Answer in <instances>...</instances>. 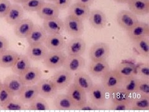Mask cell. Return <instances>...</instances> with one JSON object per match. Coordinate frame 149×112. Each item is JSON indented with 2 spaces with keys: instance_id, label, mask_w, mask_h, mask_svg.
I'll return each mask as SVG.
<instances>
[{
  "instance_id": "44dd1931",
  "label": "cell",
  "mask_w": 149,
  "mask_h": 112,
  "mask_svg": "<svg viewBox=\"0 0 149 112\" xmlns=\"http://www.w3.org/2000/svg\"><path fill=\"white\" fill-rule=\"evenodd\" d=\"M60 11V9L54 3L48 2L45 3L37 13L42 20H47L58 17Z\"/></svg>"
},
{
  "instance_id": "6da1fadb",
  "label": "cell",
  "mask_w": 149,
  "mask_h": 112,
  "mask_svg": "<svg viewBox=\"0 0 149 112\" xmlns=\"http://www.w3.org/2000/svg\"><path fill=\"white\" fill-rule=\"evenodd\" d=\"M64 30L73 37H80L84 32L85 26L83 21L72 15H68L65 19Z\"/></svg>"
},
{
  "instance_id": "e0dca14e",
  "label": "cell",
  "mask_w": 149,
  "mask_h": 112,
  "mask_svg": "<svg viewBox=\"0 0 149 112\" xmlns=\"http://www.w3.org/2000/svg\"><path fill=\"white\" fill-rule=\"evenodd\" d=\"M49 52V49L43 44L29 45L27 49L26 55L34 61L42 60Z\"/></svg>"
},
{
  "instance_id": "2e32d148",
  "label": "cell",
  "mask_w": 149,
  "mask_h": 112,
  "mask_svg": "<svg viewBox=\"0 0 149 112\" xmlns=\"http://www.w3.org/2000/svg\"><path fill=\"white\" fill-rule=\"evenodd\" d=\"M90 93V100L97 106H103L106 101V91L100 84L93 85Z\"/></svg>"
},
{
  "instance_id": "4fadbf2b",
  "label": "cell",
  "mask_w": 149,
  "mask_h": 112,
  "mask_svg": "<svg viewBox=\"0 0 149 112\" xmlns=\"http://www.w3.org/2000/svg\"><path fill=\"white\" fill-rule=\"evenodd\" d=\"M127 32L129 39L134 42L143 37H149V25L148 23L139 21Z\"/></svg>"
},
{
  "instance_id": "f35d334b",
  "label": "cell",
  "mask_w": 149,
  "mask_h": 112,
  "mask_svg": "<svg viewBox=\"0 0 149 112\" xmlns=\"http://www.w3.org/2000/svg\"><path fill=\"white\" fill-rule=\"evenodd\" d=\"M136 94L149 97V79H139Z\"/></svg>"
},
{
  "instance_id": "d6986e66",
  "label": "cell",
  "mask_w": 149,
  "mask_h": 112,
  "mask_svg": "<svg viewBox=\"0 0 149 112\" xmlns=\"http://www.w3.org/2000/svg\"><path fill=\"white\" fill-rule=\"evenodd\" d=\"M34 24L30 19L23 18L22 20L15 25L14 32L16 36L19 38L26 39L33 29Z\"/></svg>"
},
{
  "instance_id": "816d5d0a",
  "label": "cell",
  "mask_w": 149,
  "mask_h": 112,
  "mask_svg": "<svg viewBox=\"0 0 149 112\" xmlns=\"http://www.w3.org/2000/svg\"><path fill=\"white\" fill-rule=\"evenodd\" d=\"M3 85V82H1V79H0V87H1V85Z\"/></svg>"
},
{
  "instance_id": "9a60e30c",
  "label": "cell",
  "mask_w": 149,
  "mask_h": 112,
  "mask_svg": "<svg viewBox=\"0 0 149 112\" xmlns=\"http://www.w3.org/2000/svg\"><path fill=\"white\" fill-rule=\"evenodd\" d=\"M44 44L49 50H63L66 41L61 34H47Z\"/></svg>"
},
{
  "instance_id": "8d00e7d4",
  "label": "cell",
  "mask_w": 149,
  "mask_h": 112,
  "mask_svg": "<svg viewBox=\"0 0 149 112\" xmlns=\"http://www.w3.org/2000/svg\"><path fill=\"white\" fill-rule=\"evenodd\" d=\"M45 0H27L22 4L24 10L27 12H37L45 3Z\"/></svg>"
},
{
  "instance_id": "ac0fdd59",
  "label": "cell",
  "mask_w": 149,
  "mask_h": 112,
  "mask_svg": "<svg viewBox=\"0 0 149 112\" xmlns=\"http://www.w3.org/2000/svg\"><path fill=\"white\" fill-rule=\"evenodd\" d=\"M47 34L42 26L35 25L30 34L26 37L29 45H36L44 44Z\"/></svg>"
},
{
  "instance_id": "83f0119b",
  "label": "cell",
  "mask_w": 149,
  "mask_h": 112,
  "mask_svg": "<svg viewBox=\"0 0 149 112\" xmlns=\"http://www.w3.org/2000/svg\"><path fill=\"white\" fill-rule=\"evenodd\" d=\"M54 105L57 110H72L77 109L76 106L67 94H58L54 99Z\"/></svg>"
},
{
  "instance_id": "e575fe53",
  "label": "cell",
  "mask_w": 149,
  "mask_h": 112,
  "mask_svg": "<svg viewBox=\"0 0 149 112\" xmlns=\"http://www.w3.org/2000/svg\"><path fill=\"white\" fill-rule=\"evenodd\" d=\"M123 78H126L129 76L135 74V67L129 63H121L117 65L114 69Z\"/></svg>"
},
{
  "instance_id": "f6af8a7d",
  "label": "cell",
  "mask_w": 149,
  "mask_h": 112,
  "mask_svg": "<svg viewBox=\"0 0 149 112\" xmlns=\"http://www.w3.org/2000/svg\"><path fill=\"white\" fill-rule=\"evenodd\" d=\"M72 1V0H55L54 3L60 10H64L71 5Z\"/></svg>"
},
{
  "instance_id": "484cf974",
  "label": "cell",
  "mask_w": 149,
  "mask_h": 112,
  "mask_svg": "<svg viewBox=\"0 0 149 112\" xmlns=\"http://www.w3.org/2000/svg\"><path fill=\"white\" fill-rule=\"evenodd\" d=\"M31 67V60L26 55L19 54L15 64L11 67L13 72L21 76Z\"/></svg>"
},
{
  "instance_id": "c3c4849f",
  "label": "cell",
  "mask_w": 149,
  "mask_h": 112,
  "mask_svg": "<svg viewBox=\"0 0 149 112\" xmlns=\"http://www.w3.org/2000/svg\"><path fill=\"white\" fill-rule=\"evenodd\" d=\"M10 1H12L13 3H16V4H23L25 2H26L27 0H9Z\"/></svg>"
},
{
  "instance_id": "60d3db41",
  "label": "cell",
  "mask_w": 149,
  "mask_h": 112,
  "mask_svg": "<svg viewBox=\"0 0 149 112\" xmlns=\"http://www.w3.org/2000/svg\"><path fill=\"white\" fill-rule=\"evenodd\" d=\"M137 75L141 78L149 79V65L148 63H143L137 68Z\"/></svg>"
},
{
  "instance_id": "7c38bea8",
  "label": "cell",
  "mask_w": 149,
  "mask_h": 112,
  "mask_svg": "<svg viewBox=\"0 0 149 112\" xmlns=\"http://www.w3.org/2000/svg\"><path fill=\"white\" fill-rule=\"evenodd\" d=\"M24 15V10L22 6L19 4L13 3L4 19L8 24L15 26L22 20Z\"/></svg>"
},
{
  "instance_id": "836d02e7",
  "label": "cell",
  "mask_w": 149,
  "mask_h": 112,
  "mask_svg": "<svg viewBox=\"0 0 149 112\" xmlns=\"http://www.w3.org/2000/svg\"><path fill=\"white\" fill-rule=\"evenodd\" d=\"M149 37H146L133 42L135 48L142 57L148 58L149 57Z\"/></svg>"
},
{
  "instance_id": "8992f818",
  "label": "cell",
  "mask_w": 149,
  "mask_h": 112,
  "mask_svg": "<svg viewBox=\"0 0 149 112\" xmlns=\"http://www.w3.org/2000/svg\"><path fill=\"white\" fill-rule=\"evenodd\" d=\"M110 54V48L105 43H97L93 44L90 50L91 61H101L108 58Z\"/></svg>"
},
{
  "instance_id": "7402d4cb",
  "label": "cell",
  "mask_w": 149,
  "mask_h": 112,
  "mask_svg": "<svg viewBox=\"0 0 149 112\" xmlns=\"http://www.w3.org/2000/svg\"><path fill=\"white\" fill-rule=\"evenodd\" d=\"M90 24L96 29H101L107 24V18L104 13L100 9H94L91 11L88 17Z\"/></svg>"
},
{
  "instance_id": "30bf717a",
  "label": "cell",
  "mask_w": 149,
  "mask_h": 112,
  "mask_svg": "<svg viewBox=\"0 0 149 112\" xmlns=\"http://www.w3.org/2000/svg\"><path fill=\"white\" fill-rule=\"evenodd\" d=\"M38 88L39 94L44 99L52 98L57 94L58 89L51 79L44 78L36 83Z\"/></svg>"
},
{
  "instance_id": "7dc6e473",
  "label": "cell",
  "mask_w": 149,
  "mask_h": 112,
  "mask_svg": "<svg viewBox=\"0 0 149 112\" xmlns=\"http://www.w3.org/2000/svg\"><path fill=\"white\" fill-rule=\"evenodd\" d=\"M95 1V0H76V2L90 7L92 4L94 3Z\"/></svg>"
},
{
  "instance_id": "74e56055",
  "label": "cell",
  "mask_w": 149,
  "mask_h": 112,
  "mask_svg": "<svg viewBox=\"0 0 149 112\" xmlns=\"http://www.w3.org/2000/svg\"><path fill=\"white\" fill-rule=\"evenodd\" d=\"M1 108L5 110H11V111H19L23 110L26 109L25 104L22 102L19 99H11L9 100L6 104H4Z\"/></svg>"
},
{
  "instance_id": "1f68e13d",
  "label": "cell",
  "mask_w": 149,
  "mask_h": 112,
  "mask_svg": "<svg viewBox=\"0 0 149 112\" xmlns=\"http://www.w3.org/2000/svg\"><path fill=\"white\" fill-rule=\"evenodd\" d=\"M130 110H148L149 97L138 95L136 97H132L130 102Z\"/></svg>"
},
{
  "instance_id": "9c48e42d",
  "label": "cell",
  "mask_w": 149,
  "mask_h": 112,
  "mask_svg": "<svg viewBox=\"0 0 149 112\" xmlns=\"http://www.w3.org/2000/svg\"><path fill=\"white\" fill-rule=\"evenodd\" d=\"M85 65V60L81 55H67L64 61L63 67L70 72L81 71Z\"/></svg>"
},
{
  "instance_id": "d6a6232c",
  "label": "cell",
  "mask_w": 149,
  "mask_h": 112,
  "mask_svg": "<svg viewBox=\"0 0 149 112\" xmlns=\"http://www.w3.org/2000/svg\"><path fill=\"white\" fill-rule=\"evenodd\" d=\"M139 79L136 74L132 75V76L123 78L120 87L133 96L134 94H136Z\"/></svg>"
},
{
  "instance_id": "b9f144b4",
  "label": "cell",
  "mask_w": 149,
  "mask_h": 112,
  "mask_svg": "<svg viewBox=\"0 0 149 112\" xmlns=\"http://www.w3.org/2000/svg\"><path fill=\"white\" fill-rule=\"evenodd\" d=\"M111 110H130V102H112L110 107Z\"/></svg>"
},
{
  "instance_id": "ee69618b",
  "label": "cell",
  "mask_w": 149,
  "mask_h": 112,
  "mask_svg": "<svg viewBox=\"0 0 149 112\" xmlns=\"http://www.w3.org/2000/svg\"><path fill=\"white\" fill-rule=\"evenodd\" d=\"M77 109H78L80 110H97L99 109V106H97L96 105H95L94 103L92 102H88L84 103L81 105L78 106Z\"/></svg>"
},
{
  "instance_id": "7a4b0ae2",
  "label": "cell",
  "mask_w": 149,
  "mask_h": 112,
  "mask_svg": "<svg viewBox=\"0 0 149 112\" xmlns=\"http://www.w3.org/2000/svg\"><path fill=\"white\" fill-rule=\"evenodd\" d=\"M66 56L62 50H49L43 59L44 65L49 69H58L63 66Z\"/></svg>"
},
{
  "instance_id": "ba28073f",
  "label": "cell",
  "mask_w": 149,
  "mask_h": 112,
  "mask_svg": "<svg viewBox=\"0 0 149 112\" xmlns=\"http://www.w3.org/2000/svg\"><path fill=\"white\" fill-rule=\"evenodd\" d=\"M73 78L72 73L65 69L55 73L50 78L51 80L57 87L58 90L66 88L72 83Z\"/></svg>"
},
{
  "instance_id": "f546056e",
  "label": "cell",
  "mask_w": 149,
  "mask_h": 112,
  "mask_svg": "<svg viewBox=\"0 0 149 112\" xmlns=\"http://www.w3.org/2000/svg\"><path fill=\"white\" fill-rule=\"evenodd\" d=\"M18 55L19 54L17 52L9 49L0 53V67L11 68Z\"/></svg>"
},
{
  "instance_id": "8fae6325",
  "label": "cell",
  "mask_w": 149,
  "mask_h": 112,
  "mask_svg": "<svg viewBox=\"0 0 149 112\" xmlns=\"http://www.w3.org/2000/svg\"><path fill=\"white\" fill-rule=\"evenodd\" d=\"M86 44L85 40L80 37H75L66 43L65 49L67 55H82L86 50Z\"/></svg>"
},
{
  "instance_id": "3957f363",
  "label": "cell",
  "mask_w": 149,
  "mask_h": 112,
  "mask_svg": "<svg viewBox=\"0 0 149 112\" xmlns=\"http://www.w3.org/2000/svg\"><path fill=\"white\" fill-rule=\"evenodd\" d=\"M123 80L118 72L115 70H109L104 76L101 77V85L106 92H108L121 86Z\"/></svg>"
},
{
  "instance_id": "603a6c76",
  "label": "cell",
  "mask_w": 149,
  "mask_h": 112,
  "mask_svg": "<svg viewBox=\"0 0 149 112\" xmlns=\"http://www.w3.org/2000/svg\"><path fill=\"white\" fill-rule=\"evenodd\" d=\"M42 76L40 69L36 67H31L27 71L20 76L22 82L25 85L36 84Z\"/></svg>"
},
{
  "instance_id": "ab89813d",
  "label": "cell",
  "mask_w": 149,
  "mask_h": 112,
  "mask_svg": "<svg viewBox=\"0 0 149 112\" xmlns=\"http://www.w3.org/2000/svg\"><path fill=\"white\" fill-rule=\"evenodd\" d=\"M14 97L11 94L7 88L3 85L0 87V107H2L4 104L13 99Z\"/></svg>"
},
{
  "instance_id": "277c9868",
  "label": "cell",
  "mask_w": 149,
  "mask_h": 112,
  "mask_svg": "<svg viewBox=\"0 0 149 112\" xmlns=\"http://www.w3.org/2000/svg\"><path fill=\"white\" fill-rule=\"evenodd\" d=\"M3 84L14 97L19 95L25 87L20 76L16 74L7 76Z\"/></svg>"
},
{
  "instance_id": "bcb514c9",
  "label": "cell",
  "mask_w": 149,
  "mask_h": 112,
  "mask_svg": "<svg viewBox=\"0 0 149 112\" xmlns=\"http://www.w3.org/2000/svg\"><path fill=\"white\" fill-rule=\"evenodd\" d=\"M9 48V41L5 37L0 36V53Z\"/></svg>"
},
{
  "instance_id": "52a82bcc",
  "label": "cell",
  "mask_w": 149,
  "mask_h": 112,
  "mask_svg": "<svg viewBox=\"0 0 149 112\" xmlns=\"http://www.w3.org/2000/svg\"><path fill=\"white\" fill-rule=\"evenodd\" d=\"M67 94L72 100L77 108L87 101L86 92L74 83L67 87Z\"/></svg>"
},
{
  "instance_id": "d4e9b609",
  "label": "cell",
  "mask_w": 149,
  "mask_h": 112,
  "mask_svg": "<svg viewBox=\"0 0 149 112\" xmlns=\"http://www.w3.org/2000/svg\"><path fill=\"white\" fill-rule=\"evenodd\" d=\"M73 80L74 84L82 88L86 93L90 91L94 85L91 77L85 72L81 71H79L74 74Z\"/></svg>"
},
{
  "instance_id": "cb8c5ba5",
  "label": "cell",
  "mask_w": 149,
  "mask_h": 112,
  "mask_svg": "<svg viewBox=\"0 0 149 112\" xmlns=\"http://www.w3.org/2000/svg\"><path fill=\"white\" fill-rule=\"evenodd\" d=\"M90 8L79 3H74L68 8V15L75 17L81 21L86 20L90 13Z\"/></svg>"
},
{
  "instance_id": "5bb4252c",
  "label": "cell",
  "mask_w": 149,
  "mask_h": 112,
  "mask_svg": "<svg viewBox=\"0 0 149 112\" xmlns=\"http://www.w3.org/2000/svg\"><path fill=\"white\" fill-rule=\"evenodd\" d=\"M42 27L47 34H61L64 31V22L57 17L44 20Z\"/></svg>"
},
{
  "instance_id": "ffe728a7",
  "label": "cell",
  "mask_w": 149,
  "mask_h": 112,
  "mask_svg": "<svg viewBox=\"0 0 149 112\" xmlns=\"http://www.w3.org/2000/svg\"><path fill=\"white\" fill-rule=\"evenodd\" d=\"M127 5L129 11L136 16L147 15L149 13V0H130Z\"/></svg>"
},
{
  "instance_id": "f907efd6",
  "label": "cell",
  "mask_w": 149,
  "mask_h": 112,
  "mask_svg": "<svg viewBox=\"0 0 149 112\" xmlns=\"http://www.w3.org/2000/svg\"><path fill=\"white\" fill-rule=\"evenodd\" d=\"M46 1H47L48 2H50V3H54L55 0H46Z\"/></svg>"
},
{
  "instance_id": "7bdbcfd3",
  "label": "cell",
  "mask_w": 149,
  "mask_h": 112,
  "mask_svg": "<svg viewBox=\"0 0 149 112\" xmlns=\"http://www.w3.org/2000/svg\"><path fill=\"white\" fill-rule=\"evenodd\" d=\"M9 0H0V18H4L11 6Z\"/></svg>"
},
{
  "instance_id": "f1b7e54d",
  "label": "cell",
  "mask_w": 149,
  "mask_h": 112,
  "mask_svg": "<svg viewBox=\"0 0 149 112\" xmlns=\"http://www.w3.org/2000/svg\"><path fill=\"white\" fill-rule=\"evenodd\" d=\"M39 95L38 88L36 84L31 85H25L20 95H19V99L24 104H29Z\"/></svg>"
},
{
  "instance_id": "d590c367",
  "label": "cell",
  "mask_w": 149,
  "mask_h": 112,
  "mask_svg": "<svg viewBox=\"0 0 149 112\" xmlns=\"http://www.w3.org/2000/svg\"><path fill=\"white\" fill-rule=\"evenodd\" d=\"M29 108L31 110L45 111L49 110V106L44 98L38 96L29 103Z\"/></svg>"
},
{
  "instance_id": "5b68a950",
  "label": "cell",
  "mask_w": 149,
  "mask_h": 112,
  "mask_svg": "<svg viewBox=\"0 0 149 112\" xmlns=\"http://www.w3.org/2000/svg\"><path fill=\"white\" fill-rule=\"evenodd\" d=\"M118 25L125 30L128 31L139 21L137 16L129 10H121L116 16Z\"/></svg>"
},
{
  "instance_id": "681fc988",
  "label": "cell",
  "mask_w": 149,
  "mask_h": 112,
  "mask_svg": "<svg viewBox=\"0 0 149 112\" xmlns=\"http://www.w3.org/2000/svg\"><path fill=\"white\" fill-rule=\"evenodd\" d=\"M113 1L119 4H127L130 0H113Z\"/></svg>"
},
{
  "instance_id": "4dcf8cb0",
  "label": "cell",
  "mask_w": 149,
  "mask_h": 112,
  "mask_svg": "<svg viewBox=\"0 0 149 112\" xmlns=\"http://www.w3.org/2000/svg\"><path fill=\"white\" fill-rule=\"evenodd\" d=\"M109 99L112 102H130L132 95L125 90L123 87H119L108 92Z\"/></svg>"
},
{
  "instance_id": "4316f807",
  "label": "cell",
  "mask_w": 149,
  "mask_h": 112,
  "mask_svg": "<svg viewBox=\"0 0 149 112\" xmlns=\"http://www.w3.org/2000/svg\"><path fill=\"white\" fill-rule=\"evenodd\" d=\"M109 70V65L107 60L101 61H91L89 66L90 73L95 77L101 78Z\"/></svg>"
}]
</instances>
